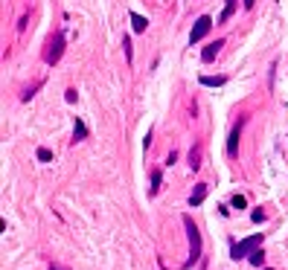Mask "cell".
Listing matches in <instances>:
<instances>
[{
	"mask_svg": "<svg viewBox=\"0 0 288 270\" xmlns=\"http://www.w3.org/2000/svg\"><path fill=\"white\" fill-rule=\"evenodd\" d=\"M131 29H134V32H146V29H149V20L143 15H137V12H131Z\"/></svg>",
	"mask_w": 288,
	"mask_h": 270,
	"instance_id": "cell-9",
	"label": "cell"
},
{
	"mask_svg": "<svg viewBox=\"0 0 288 270\" xmlns=\"http://www.w3.org/2000/svg\"><path fill=\"white\" fill-rule=\"evenodd\" d=\"M38 160H41V163H50L52 151H50V148H38Z\"/></svg>",
	"mask_w": 288,
	"mask_h": 270,
	"instance_id": "cell-17",
	"label": "cell"
},
{
	"mask_svg": "<svg viewBox=\"0 0 288 270\" xmlns=\"http://www.w3.org/2000/svg\"><path fill=\"white\" fill-rule=\"evenodd\" d=\"M224 44H227L224 38H216V41H210V44H207V47H204V50H201V61H204V64H210V61H216V55H219V52H221V47H224Z\"/></svg>",
	"mask_w": 288,
	"mask_h": 270,
	"instance_id": "cell-6",
	"label": "cell"
},
{
	"mask_svg": "<svg viewBox=\"0 0 288 270\" xmlns=\"http://www.w3.org/2000/svg\"><path fill=\"white\" fill-rule=\"evenodd\" d=\"M248 259H251V265H256V268H262V262H265V253H262V250L256 247V250H254L251 256H248Z\"/></svg>",
	"mask_w": 288,
	"mask_h": 270,
	"instance_id": "cell-15",
	"label": "cell"
},
{
	"mask_svg": "<svg viewBox=\"0 0 288 270\" xmlns=\"http://www.w3.org/2000/svg\"><path fill=\"white\" fill-rule=\"evenodd\" d=\"M50 270H64V268H58V265H50Z\"/></svg>",
	"mask_w": 288,
	"mask_h": 270,
	"instance_id": "cell-23",
	"label": "cell"
},
{
	"mask_svg": "<svg viewBox=\"0 0 288 270\" xmlns=\"http://www.w3.org/2000/svg\"><path fill=\"white\" fill-rule=\"evenodd\" d=\"M213 29V17L210 15H201L195 20V26H192V32H189V44H198L201 38H207V32Z\"/></svg>",
	"mask_w": 288,
	"mask_h": 270,
	"instance_id": "cell-4",
	"label": "cell"
},
{
	"mask_svg": "<svg viewBox=\"0 0 288 270\" xmlns=\"http://www.w3.org/2000/svg\"><path fill=\"white\" fill-rule=\"evenodd\" d=\"M262 244V233H256V236H251V238H242V241H236L233 247H230V259H245V256H251Z\"/></svg>",
	"mask_w": 288,
	"mask_h": 270,
	"instance_id": "cell-3",
	"label": "cell"
},
{
	"mask_svg": "<svg viewBox=\"0 0 288 270\" xmlns=\"http://www.w3.org/2000/svg\"><path fill=\"white\" fill-rule=\"evenodd\" d=\"M251 221H254V224H262V221H265V212H262V209H254V212H251Z\"/></svg>",
	"mask_w": 288,
	"mask_h": 270,
	"instance_id": "cell-19",
	"label": "cell"
},
{
	"mask_svg": "<svg viewBox=\"0 0 288 270\" xmlns=\"http://www.w3.org/2000/svg\"><path fill=\"white\" fill-rule=\"evenodd\" d=\"M268 270H271V268H268Z\"/></svg>",
	"mask_w": 288,
	"mask_h": 270,
	"instance_id": "cell-24",
	"label": "cell"
},
{
	"mask_svg": "<svg viewBox=\"0 0 288 270\" xmlns=\"http://www.w3.org/2000/svg\"><path fill=\"white\" fill-rule=\"evenodd\" d=\"M198 270H207V262H204V259H201V268H198Z\"/></svg>",
	"mask_w": 288,
	"mask_h": 270,
	"instance_id": "cell-22",
	"label": "cell"
},
{
	"mask_svg": "<svg viewBox=\"0 0 288 270\" xmlns=\"http://www.w3.org/2000/svg\"><path fill=\"white\" fill-rule=\"evenodd\" d=\"M236 3H239V0H227V3H224V12H221V17H219L221 23H227L230 17L236 15Z\"/></svg>",
	"mask_w": 288,
	"mask_h": 270,
	"instance_id": "cell-12",
	"label": "cell"
},
{
	"mask_svg": "<svg viewBox=\"0 0 288 270\" xmlns=\"http://www.w3.org/2000/svg\"><path fill=\"white\" fill-rule=\"evenodd\" d=\"M254 3H256V0H242V6H245V9H254Z\"/></svg>",
	"mask_w": 288,
	"mask_h": 270,
	"instance_id": "cell-21",
	"label": "cell"
},
{
	"mask_svg": "<svg viewBox=\"0 0 288 270\" xmlns=\"http://www.w3.org/2000/svg\"><path fill=\"white\" fill-rule=\"evenodd\" d=\"M207 189H210L207 183H195V189H192V195H189V206H192V209H195V206H201V203H204V198H207Z\"/></svg>",
	"mask_w": 288,
	"mask_h": 270,
	"instance_id": "cell-7",
	"label": "cell"
},
{
	"mask_svg": "<svg viewBox=\"0 0 288 270\" xmlns=\"http://www.w3.org/2000/svg\"><path fill=\"white\" fill-rule=\"evenodd\" d=\"M201 85L204 87H221V85H227V76H201Z\"/></svg>",
	"mask_w": 288,
	"mask_h": 270,
	"instance_id": "cell-10",
	"label": "cell"
},
{
	"mask_svg": "<svg viewBox=\"0 0 288 270\" xmlns=\"http://www.w3.org/2000/svg\"><path fill=\"white\" fill-rule=\"evenodd\" d=\"M245 206H248V201L242 195H233V209H245Z\"/></svg>",
	"mask_w": 288,
	"mask_h": 270,
	"instance_id": "cell-18",
	"label": "cell"
},
{
	"mask_svg": "<svg viewBox=\"0 0 288 270\" xmlns=\"http://www.w3.org/2000/svg\"><path fill=\"white\" fill-rule=\"evenodd\" d=\"M201 142H195V145H192V151H189V169L192 171H198L201 169Z\"/></svg>",
	"mask_w": 288,
	"mask_h": 270,
	"instance_id": "cell-8",
	"label": "cell"
},
{
	"mask_svg": "<svg viewBox=\"0 0 288 270\" xmlns=\"http://www.w3.org/2000/svg\"><path fill=\"white\" fill-rule=\"evenodd\" d=\"M184 230H187V238H189V259L184 262V270H189L192 265H198L204 259V247H201V230L198 224L192 221V215H184Z\"/></svg>",
	"mask_w": 288,
	"mask_h": 270,
	"instance_id": "cell-1",
	"label": "cell"
},
{
	"mask_svg": "<svg viewBox=\"0 0 288 270\" xmlns=\"http://www.w3.org/2000/svg\"><path fill=\"white\" fill-rule=\"evenodd\" d=\"M41 85H44V82H35L32 87H26V90H23V93H20V99H23V102H29V99H32V96H35V93H38V90H41Z\"/></svg>",
	"mask_w": 288,
	"mask_h": 270,
	"instance_id": "cell-14",
	"label": "cell"
},
{
	"mask_svg": "<svg viewBox=\"0 0 288 270\" xmlns=\"http://www.w3.org/2000/svg\"><path fill=\"white\" fill-rule=\"evenodd\" d=\"M85 136H87L85 122H82V119H76V122H73V142H82Z\"/></svg>",
	"mask_w": 288,
	"mask_h": 270,
	"instance_id": "cell-11",
	"label": "cell"
},
{
	"mask_svg": "<svg viewBox=\"0 0 288 270\" xmlns=\"http://www.w3.org/2000/svg\"><path fill=\"white\" fill-rule=\"evenodd\" d=\"M64 99H67V102H70V105H73V102L79 99V93H76V90H73V87H70L67 93H64Z\"/></svg>",
	"mask_w": 288,
	"mask_h": 270,
	"instance_id": "cell-20",
	"label": "cell"
},
{
	"mask_svg": "<svg viewBox=\"0 0 288 270\" xmlns=\"http://www.w3.org/2000/svg\"><path fill=\"white\" fill-rule=\"evenodd\" d=\"M122 50H125V58H128V61L134 58V52H131V38H128V35H122Z\"/></svg>",
	"mask_w": 288,
	"mask_h": 270,
	"instance_id": "cell-16",
	"label": "cell"
},
{
	"mask_svg": "<svg viewBox=\"0 0 288 270\" xmlns=\"http://www.w3.org/2000/svg\"><path fill=\"white\" fill-rule=\"evenodd\" d=\"M160 183H163V174H160V169H154L152 171V186H149V195H157V192H160Z\"/></svg>",
	"mask_w": 288,
	"mask_h": 270,
	"instance_id": "cell-13",
	"label": "cell"
},
{
	"mask_svg": "<svg viewBox=\"0 0 288 270\" xmlns=\"http://www.w3.org/2000/svg\"><path fill=\"white\" fill-rule=\"evenodd\" d=\"M61 55H64V32H55V35H50V41L44 47V64L55 67L61 61Z\"/></svg>",
	"mask_w": 288,
	"mask_h": 270,
	"instance_id": "cell-2",
	"label": "cell"
},
{
	"mask_svg": "<svg viewBox=\"0 0 288 270\" xmlns=\"http://www.w3.org/2000/svg\"><path fill=\"white\" fill-rule=\"evenodd\" d=\"M245 122H248V117H239V122L233 125V131H230V136H227V157H236V151H239V136H242Z\"/></svg>",
	"mask_w": 288,
	"mask_h": 270,
	"instance_id": "cell-5",
	"label": "cell"
}]
</instances>
